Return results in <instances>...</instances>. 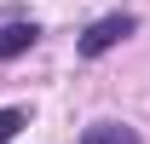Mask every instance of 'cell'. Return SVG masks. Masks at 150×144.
I'll use <instances>...</instances> for the list:
<instances>
[{
    "instance_id": "6da1fadb",
    "label": "cell",
    "mask_w": 150,
    "mask_h": 144,
    "mask_svg": "<svg viewBox=\"0 0 150 144\" xmlns=\"http://www.w3.org/2000/svg\"><path fill=\"white\" fill-rule=\"evenodd\" d=\"M133 29H139V18H127V12H115V18H98L93 29L81 35V58H104L115 40H127Z\"/></svg>"
},
{
    "instance_id": "7a4b0ae2",
    "label": "cell",
    "mask_w": 150,
    "mask_h": 144,
    "mask_svg": "<svg viewBox=\"0 0 150 144\" xmlns=\"http://www.w3.org/2000/svg\"><path fill=\"white\" fill-rule=\"evenodd\" d=\"M81 144H139V133H133V127H121V121H98V127H87V133H81Z\"/></svg>"
},
{
    "instance_id": "3957f363",
    "label": "cell",
    "mask_w": 150,
    "mask_h": 144,
    "mask_svg": "<svg viewBox=\"0 0 150 144\" xmlns=\"http://www.w3.org/2000/svg\"><path fill=\"white\" fill-rule=\"evenodd\" d=\"M35 40H40L35 23H12V29H0V58H18L23 46H35Z\"/></svg>"
},
{
    "instance_id": "277c9868",
    "label": "cell",
    "mask_w": 150,
    "mask_h": 144,
    "mask_svg": "<svg viewBox=\"0 0 150 144\" xmlns=\"http://www.w3.org/2000/svg\"><path fill=\"white\" fill-rule=\"evenodd\" d=\"M18 127H23V109H0V144L18 138Z\"/></svg>"
}]
</instances>
